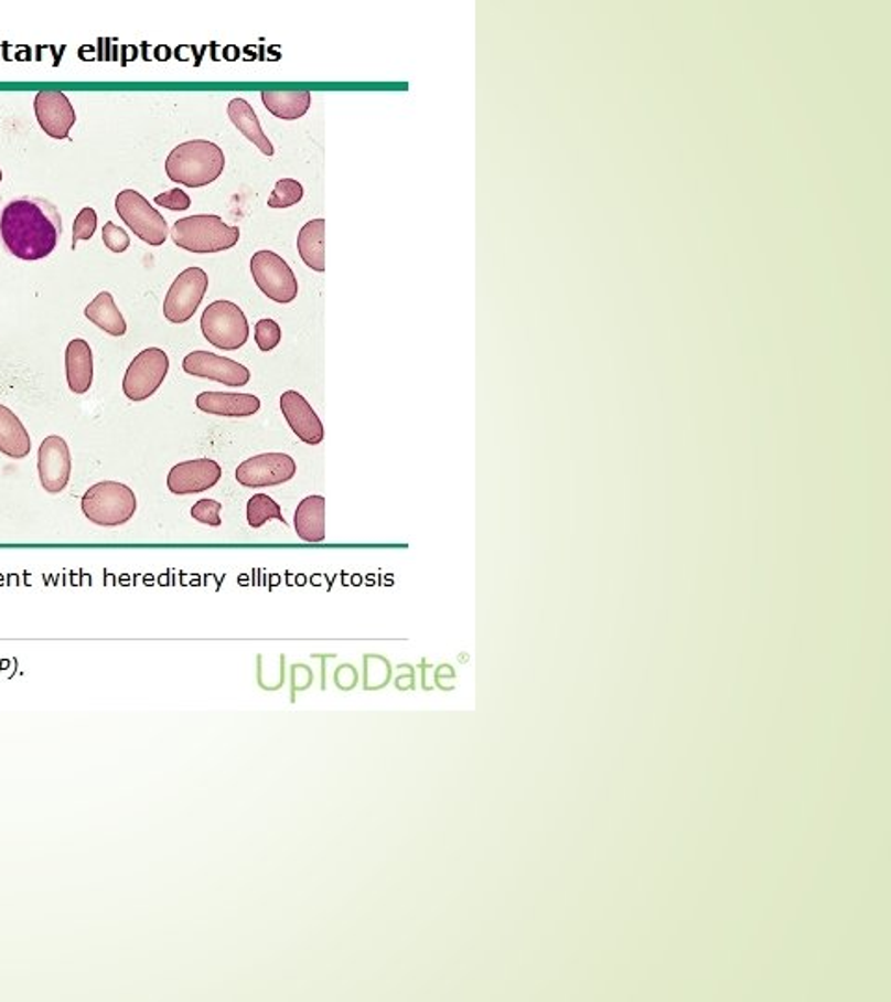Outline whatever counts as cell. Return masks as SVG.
Segmentation results:
<instances>
[{
  "label": "cell",
  "instance_id": "6da1fadb",
  "mask_svg": "<svg viewBox=\"0 0 891 1002\" xmlns=\"http://www.w3.org/2000/svg\"><path fill=\"white\" fill-rule=\"evenodd\" d=\"M62 231V216L47 199H13L0 212V238L13 257L26 263L47 258Z\"/></svg>",
  "mask_w": 891,
  "mask_h": 1002
},
{
  "label": "cell",
  "instance_id": "7a4b0ae2",
  "mask_svg": "<svg viewBox=\"0 0 891 1002\" xmlns=\"http://www.w3.org/2000/svg\"><path fill=\"white\" fill-rule=\"evenodd\" d=\"M225 170V154L216 143L192 140L176 146L165 160V173L171 181L186 188L208 186Z\"/></svg>",
  "mask_w": 891,
  "mask_h": 1002
},
{
  "label": "cell",
  "instance_id": "3957f363",
  "mask_svg": "<svg viewBox=\"0 0 891 1002\" xmlns=\"http://www.w3.org/2000/svg\"><path fill=\"white\" fill-rule=\"evenodd\" d=\"M171 238L181 249L206 255L233 249L240 239V228L230 227L214 214H195L176 220Z\"/></svg>",
  "mask_w": 891,
  "mask_h": 1002
},
{
  "label": "cell",
  "instance_id": "277c9868",
  "mask_svg": "<svg viewBox=\"0 0 891 1002\" xmlns=\"http://www.w3.org/2000/svg\"><path fill=\"white\" fill-rule=\"evenodd\" d=\"M83 513L95 525L118 527L129 522L138 509L135 490L118 481H100L83 495Z\"/></svg>",
  "mask_w": 891,
  "mask_h": 1002
},
{
  "label": "cell",
  "instance_id": "5b68a950",
  "mask_svg": "<svg viewBox=\"0 0 891 1002\" xmlns=\"http://www.w3.org/2000/svg\"><path fill=\"white\" fill-rule=\"evenodd\" d=\"M201 332L208 344L222 351H236L249 340V323L238 305L219 299L201 316Z\"/></svg>",
  "mask_w": 891,
  "mask_h": 1002
},
{
  "label": "cell",
  "instance_id": "8992f818",
  "mask_svg": "<svg viewBox=\"0 0 891 1002\" xmlns=\"http://www.w3.org/2000/svg\"><path fill=\"white\" fill-rule=\"evenodd\" d=\"M116 211L132 233L146 244L159 247L170 236L164 216L140 192L124 190L116 198Z\"/></svg>",
  "mask_w": 891,
  "mask_h": 1002
},
{
  "label": "cell",
  "instance_id": "52a82bcc",
  "mask_svg": "<svg viewBox=\"0 0 891 1002\" xmlns=\"http://www.w3.org/2000/svg\"><path fill=\"white\" fill-rule=\"evenodd\" d=\"M251 275L266 298L276 303H292L298 298V280L285 258L273 250H257L251 258Z\"/></svg>",
  "mask_w": 891,
  "mask_h": 1002
},
{
  "label": "cell",
  "instance_id": "ba28073f",
  "mask_svg": "<svg viewBox=\"0 0 891 1002\" xmlns=\"http://www.w3.org/2000/svg\"><path fill=\"white\" fill-rule=\"evenodd\" d=\"M170 372L168 353L159 348H149L135 356L124 377L125 396L130 402H146L159 391Z\"/></svg>",
  "mask_w": 891,
  "mask_h": 1002
},
{
  "label": "cell",
  "instance_id": "9c48e42d",
  "mask_svg": "<svg viewBox=\"0 0 891 1002\" xmlns=\"http://www.w3.org/2000/svg\"><path fill=\"white\" fill-rule=\"evenodd\" d=\"M208 290V275L201 268L184 269L179 274L164 299L165 320L182 326L194 318Z\"/></svg>",
  "mask_w": 891,
  "mask_h": 1002
},
{
  "label": "cell",
  "instance_id": "30bf717a",
  "mask_svg": "<svg viewBox=\"0 0 891 1002\" xmlns=\"http://www.w3.org/2000/svg\"><path fill=\"white\" fill-rule=\"evenodd\" d=\"M298 472L296 461L287 454L255 455L236 468V481L246 489L279 487L290 481Z\"/></svg>",
  "mask_w": 891,
  "mask_h": 1002
},
{
  "label": "cell",
  "instance_id": "8fae6325",
  "mask_svg": "<svg viewBox=\"0 0 891 1002\" xmlns=\"http://www.w3.org/2000/svg\"><path fill=\"white\" fill-rule=\"evenodd\" d=\"M182 370L201 377V380L216 381L225 386H246L251 380V372L240 362L230 361L227 356L208 353V351H194L184 356Z\"/></svg>",
  "mask_w": 891,
  "mask_h": 1002
},
{
  "label": "cell",
  "instance_id": "7c38bea8",
  "mask_svg": "<svg viewBox=\"0 0 891 1002\" xmlns=\"http://www.w3.org/2000/svg\"><path fill=\"white\" fill-rule=\"evenodd\" d=\"M73 470L71 461L69 446L64 438L58 435L43 440L37 451V473H40V483L49 494H60L67 489Z\"/></svg>",
  "mask_w": 891,
  "mask_h": 1002
},
{
  "label": "cell",
  "instance_id": "4fadbf2b",
  "mask_svg": "<svg viewBox=\"0 0 891 1002\" xmlns=\"http://www.w3.org/2000/svg\"><path fill=\"white\" fill-rule=\"evenodd\" d=\"M34 111L40 127L53 140H65L77 122V111L67 99V95L54 89H45L35 95Z\"/></svg>",
  "mask_w": 891,
  "mask_h": 1002
},
{
  "label": "cell",
  "instance_id": "5bb4252c",
  "mask_svg": "<svg viewBox=\"0 0 891 1002\" xmlns=\"http://www.w3.org/2000/svg\"><path fill=\"white\" fill-rule=\"evenodd\" d=\"M222 467L214 459L179 462L168 473V489L176 495L200 494L216 487Z\"/></svg>",
  "mask_w": 891,
  "mask_h": 1002
},
{
  "label": "cell",
  "instance_id": "9a60e30c",
  "mask_svg": "<svg viewBox=\"0 0 891 1002\" xmlns=\"http://www.w3.org/2000/svg\"><path fill=\"white\" fill-rule=\"evenodd\" d=\"M281 411L288 426L301 443L309 444V446H318L323 443L322 420L314 413L311 403L307 402L300 392H285L281 396Z\"/></svg>",
  "mask_w": 891,
  "mask_h": 1002
},
{
  "label": "cell",
  "instance_id": "2e32d148",
  "mask_svg": "<svg viewBox=\"0 0 891 1002\" xmlns=\"http://www.w3.org/2000/svg\"><path fill=\"white\" fill-rule=\"evenodd\" d=\"M195 405L201 413L216 414L225 418H246L260 411V399L253 394H233V392H201L195 397Z\"/></svg>",
  "mask_w": 891,
  "mask_h": 1002
},
{
  "label": "cell",
  "instance_id": "e0dca14e",
  "mask_svg": "<svg viewBox=\"0 0 891 1002\" xmlns=\"http://www.w3.org/2000/svg\"><path fill=\"white\" fill-rule=\"evenodd\" d=\"M65 377L73 394H86L94 383V353L84 339L71 340L65 350Z\"/></svg>",
  "mask_w": 891,
  "mask_h": 1002
},
{
  "label": "cell",
  "instance_id": "ac0fdd59",
  "mask_svg": "<svg viewBox=\"0 0 891 1002\" xmlns=\"http://www.w3.org/2000/svg\"><path fill=\"white\" fill-rule=\"evenodd\" d=\"M293 527L301 541L311 544L325 541V498L309 495L300 501L293 514Z\"/></svg>",
  "mask_w": 891,
  "mask_h": 1002
},
{
  "label": "cell",
  "instance_id": "d6986e66",
  "mask_svg": "<svg viewBox=\"0 0 891 1002\" xmlns=\"http://www.w3.org/2000/svg\"><path fill=\"white\" fill-rule=\"evenodd\" d=\"M32 451V440L23 422L10 408L0 405V454L10 459H24Z\"/></svg>",
  "mask_w": 891,
  "mask_h": 1002
},
{
  "label": "cell",
  "instance_id": "ffe728a7",
  "mask_svg": "<svg viewBox=\"0 0 891 1002\" xmlns=\"http://www.w3.org/2000/svg\"><path fill=\"white\" fill-rule=\"evenodd\" d=\"M227 114H229V119L236 129L240 130L241 135L246 136L247 140L251 141L258 151L266 154V157H273L276 149L271 146V141L268 140V136L265 135L257 114H255L253 106L247 100H230L229 106H227Z\"/></svg>",
  "mask_w": 891,
  "mask_h": 1002
},
{
  "label": "cell",
  "instance_id": "44dd1931",
  "mask_svg": "<svg viewBox=\"0 0 891 1002\" xmlns=\"http://www.w3.org/2000/svg\"><path fill=\"white\" fill-rule=\"evenodd\" d=\"M84 316L99 327L100 331H105L106 334L116 337V339L125 337V332H127V321L119 312L118 305L114 301L110 291H100L99 296L84 309Z\"/></svg>",
  "mask_w": 891,
  "mask_h": 1002
},
{
  "label": "cell",
  "instance_id": "7402d4cb",
  "mask_svg": "<svg viewBox=\"0 0 891 1002\" xmlns=\"http://www.w3.org/2000/svg\"><path fill=\"white\" fill-rule=\"evenodd\" d=\"M266 108L273 116L285 121H296L305 116L311 108V92H262L260 94Z\"/></svg>",
  "mask_w": 891,
  "mask_h": 1002
},
{
  "label": "cell",
  "instance_id": "603a6c76",
  "mask_svg": "<svg viewBox=\"0 0 891 1002\" xmlns=\"http://www.w3.org/2000/svg\"><path fill=\"white\" fill-rule=\"evenodd\" d=\"M300 257L314 271H325V220H312L298 236Z\"/></svg>",
  "mask_w": 891,
  "mask_h": 1002
},
{
  "label": "cell",
  "instance_id": "cb8c5ba5",
  "mask_svg": "<svg viewBox=\"0 0 891 1002\" xmlns=\"http://www.w3.org/2000/svg\"><path fill=\"white\" fill-rule=\"evenodd\" d=\"M246 519L253 530L262 527L270 520H279L282 524H287V520L282 516L281 505L268 494H255L251 500L247 501Z\"/></svg>",
  "mask_w": 891,
  "mask_h": 1002
},
{
  "label": "cell",
  "instance_id": "d4e9b609",
  "mask_svg": "<svg viewBox=\"0 0 891 1002\" xmlns=\"http://www.w3.org/2000/svg\"><path fill=\"white\" fill-rule=\"evenodd\" d=\"M390 676H393V667L388 663V659L382 658V655L364 658V689L366 691L387 687Z\"/></svg>",
  "mask_w": 891,
  "mask_h": 1002
},
{
  "label": "cell",
  "instance_id": "484cf974",
  "mask_svg": "<svg viewBox=\"0 0 891 1002\" xmlns=\"http://www.w3.org/2000/svg\"><path fill=\"white\" fill-rule=\"evenodd\" d=\"M303 195H305V190H303L300 182L293 181V179H281V181L277 182L270 199H268V206L270 209H288V206L300 203Z\"/></svg>",
  "mask_w": 891,
  "mask_h": 1002
},
{
  "label": "cell",
  "instance_id": "4316f807",
  "mask_svg": "<svg viewBox=\"0 0 891 1002\" xmlns=\"http://www.w3.org/2000/svg\"><path fill=\"white\" fill-rule=\"evenodd\" d=\"M255 340H257L258 350L262 351V353L273 351L281 342V327L276 320H270V318L260 320L255 326Z\"/></svg>",
  "mask_w": 891,
  "mask_h": 1002
},
{
  "label": "cell",
  "instance_id": "83f0119b",
  "mask_svg": "<svg viewBox=\"0 0 891 1002\" xmlns=\"http://www.w3.org/2000/svg\"><path fill=\"white\" fill-rule=\"evenodd\" d=\"M95 231H97V212L86 206L78 212L75 225H73V249H77L78 242L94 238Z\"/></svg>",
  "mask_w": 891,
  "mask_h": 1002
},
{
  "label": "cell",
  "instance_id": "f1b7e54d",
  "mask_svg": "<svg viewBox=\"0 0 891 1002\" xmlns=\"http://www.w3.org/2000/svg\"><path fill=\"white\" fill-rule=\"evenodd\" d=\"M190 514L194 516V520L201 522V524L212 525V527H219L222 525V503L216 500H200L195 503Z\"/></svg>",
  "mask_w": 891,
  "mask_h": 1002
},
{
  "label": "cell",
  "instance_id": "f546056e",
  "mask_svg": "<svg viewBox=\"0 0 891 1002\" xmlns=\"http://www.w3.org/2000/svg\"><path fill=\"white\" fill-rule=\"evenodd\" d=\"M103 242L111 253H125L130 247V236L116 223L108 222L103 228Z\"/></svg>",
  "mask_w": 891,
  "mask_h": 1002
},
{
  "label": "cell",
  "instance_id": "4dcf8cb0",
  "mask_svg": "<svg viewBox=\"0 0 891 1002\" xmlns=\"http://www.w3.org/2000/svg\"><path fill=\"white\" fill-rule=\"evenodd\" d=\"M154 204H160L164 206L168 211L182 212L189 211L192 206V199L186 195V192H182L179 188L175 190H170V192L160 193L154 198Z\"/></svg>",
  "mask_w": 891,
  "mask_h": 1002
},
{
  "label": "cell",
  "instance_id": "1f68e13d",
  "mask_svg": "<svg viewBox=\"0 0 891 1002\" xmlns=\"http://www.w3.org/2000/svg\"><path fill=\"white\" fill-rule=\"evenodd\" d=\"M0 182H2V170H0Z\"/></svg>",
  "mask_w": 891,
  "mask_h": 1002
}]
</instances>
